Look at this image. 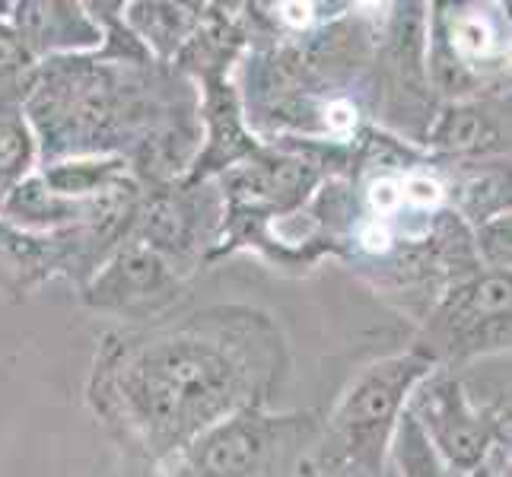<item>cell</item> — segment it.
I'll list each match as a JSON object with an SVG mask.
<instances>
[{"mask_svg": "<svg viewBox=\"0 0 512 477\" xmlns=\"http://www.w3.org/2000/svg\"><path fill=\"white\" fill-rule=\"evenodd\" d=\"M284 344L268 315L245 306L102 338L86 404L121 446L160 471L194 439L268 398Z\"/></svg>", "mask_w": 512, "mask_h": 477, "instance_id": "6da1fadb", "label": "cell"}, {"mask_svg": "<svg viewBox=\"0 0 512 477\" xmlns=\"http://www.w3.org/2000/svg\"><path fill=\"white\" fill-rule=\"evenodd\" d=\"M436 366L423 344L366 366L347 385L322 436H315V449L299 462L296 477H382L398 417Z\"/></svg>", "mask_w": 512, "mask_h": 477, "instance_id": "7a4b0ae2", "label": "cell"}, {"mask_svg": "<svg viewBox=\"0 0 512 477\" xmlns=\"http://www.w3.org/2000/svg\"><path fill=\"white\" fill-rule=\"evenodd\" d=\"M319 436L312 414L236 411L160 468V477H284L299 449Z\"/></svg>", "mask_w": 512, "mask_h": 477, "instance_id": "3957f363", "label": "cell"}, {"mask_svg": "<svg viewBox=\"0 0 512 477\" xmlns=\"http://www.w3.org/2000/svg\"><path fill=\"white\" fill-rule=\"evenodd\" d=\"M408 414L420 423L449 477H468L493 449L509 446V408L484 411L462 379L439 366L411 392Z\"/></svg>", "mask_w": 512, "mask_h": 477, "instance_id": "277c9868", "label": "cell"}, {"mask_svg": "<svg viewBox=\"0 0 512 477\" xmlns=\"http://www.w3.org/2000/svg\"><path fill=\"white\" fill-rule=\"evenodd\" d=\"M509 274L478 271L452 284L427 315V347L436 363L509 350Z\"/></svg>", "mask_w": 512, "mask_h": 477, "instance_id": "5b68a950", "label": "cell"}, {"mask_svg": "<svg viewBox=\"0 0 512 477\" xmlns=\"http://www.w3.org/2000/svg\"><path fill=\"white\" fill-rule=\"evenodd\" d=\"M182 293V271L134 233L102 261L83 287L86 306L125 318L163 315Z\"/></svg>", "mask_w": 512, "mask_h": 477, "instance_id": "8992f818", "label": "cell"}, {"mask_svg": "<svg viewBox=\"0 0 512 477\" xmlns=\"http://www.w3.org/2000/svg\"><path fill=\"white\" fill-rule=\"evenodd\" d=\"M77 268V226L58 233H29L0 217V293L26 296L48 277Z\"/></svg>", "mask_w": 512, "mask_h": 477, "instance_id": "52a82bcc", "label": "cell"}, {"mask_svg": "<svg viewBox=\"0 0 512 477\" xmlns=\"http://www.w3.org/2000/svg\"><path fill=\"white\" fill-rule=\"evenodd\" d=\"M13 35L32 64L45 55L67 58L74 51H90L105 39L99 23H93L80 4H20Z\"/></svg>", "mask_w": 512, "mask_h": 477, "instance_id": "ba28073f", "label": "cell"}, {"mask_svg": "<svg viewBox=\"0 0 512 477\" xmlns=\"http://www.w3.org/2000/svg\"><path fill=\"white\" fill-rule=\"evenodd\" d=\"M427 144L452 156H503L509 150V115L503 102L490 99L452 102L427 128Z\"/></svg>", "mask_w": 512, "mask_h": 477, "instance_id": "9c48e42d", "label": "cell"}, {"mask_svg": "<svg viewBox=\"0 0 512 477\" xmlns=\"http://www.w3.org/2000/svg\"><path fill=\"white\" fill-rule=\"evenodd\" d=\"M39 175L48 191L61 194V198L83 201V198H96V194L118 182H125L131 169L125 156H80V159L48 163Z\"/></svg>", "mask_w": 512, "mask_h": 477, "instance_id": "30bf717a", "label": "cell"}, {"mask_svg": "<svg viewBox=\"0 0 512 477\" xmlns=\"http://www.w3.org/2000/svg\"><path fill=\"white\" fill-rule=\"evenodd\" d=\"M35 153H39V144H35L20 99L0 96V207L16 185L29 179Z\"/></svg>", "mask_w": 512, "mask_h": 477, "instance_id": "8fae6325", "label": "cell"}, {"mask_svg": "<svg viewBox=\"0 0 512 477\" xmlns=\"http://www.w3.org/2000/svg\"><path fill=\"white\" fill-rule=\"evenodd\" d=\"M128 10V29L140 42H147V51L156 48L160 58L179 55L188 35L198 26V16L185 13V7L175 4H131Z\"/></svg>", "mask_w": 512, "mask_h": 477, "instance_id": "7c38bea8", "label": "cell"}, {"mask_svg": "<svg viewBox=\"0 0 512 477\" xmlns=\"http://www.w3.org/2000/svg\"><path fill=\"white\" fill-rule=\"evenodd\" d=\"M458 217L468 229L481 226L500 214H509V172L487 169L458 188Z\"/></svg>", "mask_w": 512, "mask_h": 477, "instance_id": "4fadbf2b", "label": "cell"}, {"mask_svg": "<svg viewBox=\"0 0 512 477\" xmlns=\"http://www.w3.org/2000/svg\"><path fill=\"white\" fill-rule=\"evenodd\" d=\"M388 452L395 455L401 477H449L446 465L439 462V455L433 452L430 439L423 436L420 423L408 414V408H404V414L398 417L392 449Z\"/></svg>", "mask_w": 512, "mask_h": 477, "instance_id": "5bb4252c", "label": "cell"}, {"mask_svg": "<svg viewBox=\"0 0 512 477\" xmlns=\"http://www.w3.org/2000/svg\"><path fill=\"white\" fill-rule=\"evenodd\" d=\"M471 239L478 261H484V271L509 274V214H500L481 226H474Z\"/></svg>", "mask_w": 512, "mask_h": 477, "instance_id": "9a60e30c", "label": "cell"}, {"mask_svg": "<svg viewBox=\"0 0 512 477\" xmlns=\"http://www.w3.org/2000/svg\"><path fill=\"white\" fill-rule=\"evenodd\" d=\"M312 10H315L312 4H280L277 7V20L299 32V29H306L312 23Z\"/></svg>", "mask_w": 512, "mask_h": 477, "instance_id": "2e32d148", "label": "cell"}]
</instances>
